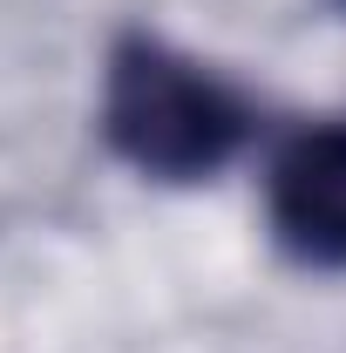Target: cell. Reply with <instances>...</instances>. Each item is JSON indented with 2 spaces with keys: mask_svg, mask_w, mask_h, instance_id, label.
<instances>
[{
  "mask_svg": "<svg viewBox=\"0 0 346 353\" xmlns=\"http://www.w3.org/2000/svg\"><path fill=\"white\" fill-rule=\"evenodd\" d=\"M102 123L109 143L150 176H204L217 170L238 136H245V109L224 88L156 41H123L109 61V95H102Z\"/></svg>",
  "mask_w": 346,
  "mask_h": 353,
  "instance_id": "obj_1",
  "label": "cell"
},
{
  "mask_svg": "<svg viewBox=\"0 0 346 353\" xmlns=\"http://www.w3.org/2000/svg\"><path fill=\"white\" fill-rule=\"evenodd\" d=\"M272 224L299 259L346 265V123H312L278 150Z\"/></svg>",
  "mask_w": 346,
  "mask_h": 353,
  "instance_id": "obj_2",
  "label": "cell"
}]
</instances>
